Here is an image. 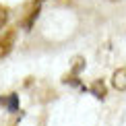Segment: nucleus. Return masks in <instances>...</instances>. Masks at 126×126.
<instances>
[{"label": "nucleus", "mask_w": 126, "mask_h": 126, "mask_svg": "<svg viewBox=\"0 0 126 126\" xmlns=\"http://www.w3.org/2000/svg\"><path fill=\"white\" fill-rule=\"evenodd\" d=\"M6 21H8V8L0 4V31H2V27L6 25Z\"/></svg>", "instance_id": "nucleus-3"}, {"label": "nucleus", "mask_w": 126, "mask_h": 126, "mask_svg": "<svg viewBox=\"0 0 126 126\" xmlns=\"http://www.w3.org/2000/svg\"><path fill=\"white\" fill-rule=\"evenodd\" d=\"M93 89H95V93H97V97H103V85L99 87V83H97V85L93 87Z\"/></svg>", "instance_id": "nucleus-4"}, {"label": "nucleus", "mask_w": 126, "mask_h": 126, "mask_svg": "<svg viewBox=\"0 0 126 126\" xmlns=\"http://www.w3.org/2000/svg\"><path fill=\"white\" fill-rule=\"evenodd\" d=\"M112 85L118 91H126V68H118L112 77Z\"/></svg>", "instance_id": "nucleus-2"}, {"label": "nucleus", "mask_w": 126, "mask_h": 126, "mask_svg": "<svg viewBox=\"0 0 126 126\" xmlns=\"http://www.w3.org/2000/svg\"><path fill=\"white\" fill-rule=\"evenodd\" d=\"M13 46H15V31H6L0 35V60L13 50Z\"/></svg>", "instance_id": "nucleus-1"}]
</instances>
